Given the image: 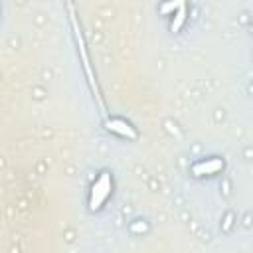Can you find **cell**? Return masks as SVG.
Segmentation results:
<instances>
[{"label": "cell", "instance_id": "cell-1", "mask_svg": "<svg viewBox=\"0 0 253 253\" xmlns=\"http://www.w3.org/2000/svg\"><path fill=\"white\" fill-rule=\"evenodd\" d=\"M67 8H69V12H71V26H73V36H75V42H77V49H79V55H81V61H83V69H85V73H87L89 85H91V89H93V93H95V97H97L99 105L103 107L101 91H99V87H97V81H95V75H93V71H91V63H89V55H87V47H85V40H83L81 28L77 26V20H75V12H73V6L69 4Z\"/></svg>", "mask_w": 253, "mask_h": 253}, {"label": "cell", "instance_id": "cell-2", "mask_svg": "<svg viewBox=\"0 0 253 253\" xmlns=\"http://www.w3.org/2000/svg\"><path fill=\"white\" fill-rule=\"evenodd\" d=\"M113 190V180H111V174L109 172H101L99 178L93 182L91 186V192H89V210L91 211H99L105 204V200L109 198Z\"/></svg>", "mask_w": 253, "mask_h": 253}, {"label": "cell", "instance_id": "cell-3", "mask_svg": "<svg viewBox=\"0 0 253 253\" xmlns=\"http://www.w3.org/2000/svg\"><path fill=\"white\" fill-rule=\"evenodd\" d=\"M105 128L109 132H115L119 136H125L128 140H136L138 138V130L125 119H119V117H113V119H107L105 121Z\"/></svg>", "mask_w": 253, "mask_h": 253}, {"label": "cell", "instance_id": "cell-4", "mask_svg": "<svg viewBox=\"0 0 253 253\" xmlns=\"http://www.w3.org/2000/svg\"><path fill=\"white\" fill-rule=\"evenodd\" d=\"M190 170H192L194 176H210V174H217L219 170H223V160H221V158L200 160V162H196Z\"/></svg>", "mask_w": 253, "mask_h": 253}, {"label": "cell", "instance_id": "cell-5", "mask_svg": "<svg viewBox=\"0 0 253 253\" xmlns=\"http://www.w3.org/2000/svg\"><path fill=\"white\" fill-rule=\"evenodd\" d=\"M186 16H188V4L186 2H182L180 4V8L174 12V18H172V22H170V32H180L182 30V26H184V22H186Z\"/></svg>", "mask_w": 253, "mask_h": 253}, {"label": "cell", "instance_id": "cell-6", "mask_svg": "<svg viewBox=\"0 0 253 253\" xmlns=\"http://www.w3.org/2000/svg\"><path fill=\"white\" fill-rule=\"evenodd\" d=\"M180 4H182V2H166V4H160V6H158V12H162V14H170V12H172V14H174V12L180 8Z\"/></svg>", "mask_w": 253, "mask_h": 253}, {"label": "cell", "instance_id": "cell-7", "mask_svg": "<svg viewBox=\"0 0 253 253\" xmlns=\"http://www.w3.org/2000/svg\"><path fill=\"white\" fill-rule=\"evenodd\" d=\"M146 229H148V225L144 221H136V223L130 225V231L132 233H140V231H146Z\"/></svg>", "mask_w": 253, "mask_h": 253}]
</instances>
